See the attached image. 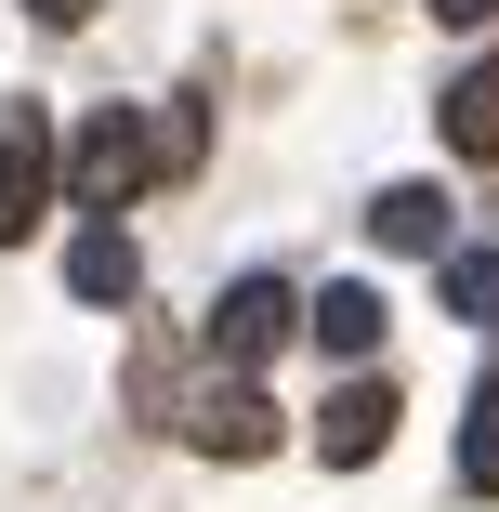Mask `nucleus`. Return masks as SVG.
<instances>
[{"mask_svg": "<svg viewBox=\"0 0 499 512\" xmlns=\"http://www.w3.org/2000/svg\"><path fill=\"white\" fill-rule=\"evenodd\" d=\"M276 342H289V276H237V289L211 302V355L250 368V355H276Z\"/></svg>", "mask_w": 499, "mask_h": 512, "instance_id": "obj_4", "label": "nucleus"}, {"mask_svg": "<svg viewBox=\"0 0 499 512\" xmlns=\"http://www.w3.org/2000/svg\"><path fill=\"white\" fill-rule=\"evenodd\" d=\"M303 329H316V355H368V342H381V289H368V276H329V289L303 302Z\"/></svg>", "mask_w": 499, "mask_h": 512, "instance_id": "obj_9", "label": "nucleus"}, {"mask_svg": "<svg viewBox=\"0 0 499 512\" xmlns=\"http://www.w3.org/2000/svg\"><path fill=\"white\" fill-rule=\"evenodd\" d=\"M66 289L92 302V316H119V302L145 289V250H132L119 224H79V237H66Z\"/></svg>", "mask_w": 499, "mask_h": 512, "instance_id": "obj_6", "label": "nucleus"}, {"mask_svg": "<svg viewBox=\"0 0 499 512\" xmlns=\"http://www.w3.org/2000/svg\"><path fill=\"white\" fill-rule=\"evenodd\" d=\"M145 184H158V119H132V106H92L53 145V197H79L92 224H119V197H145Z\"/></svg>", "mask_w": 499, "mask_h": 512, "instance_id": "obj_1", "label": "nucleus"}, {"mask_svg": "<svg viewBox=\"0 0 499 512\" xmlns=\"http://www.w3.org/2000/svg\"><path fill=\"white\" fill-rule=\"evenodd\" d=\"M447 316L499 329V250H460V263H447Z\"/></svg>", "mask_w": 499, "mask_h": 512, "instance_id": "obj_12", "label": "nucleus"}, {"mask_svg": "<svg viewBox=\"0 0 499 512\" xmlns=\"http://www.w3.org/2000/svg\"><path fill=\"white\" fill-rule=\"evenodd\" d=\"M197 145H211V106H197V92H171V106H158V184L197 171Z\"/></svg>", "mask_w": 499, "mask_h": 512, "instance_id": "obj_11", "label": "nucleus"}, {"mask_svg": "<svg viewBox=\"0 0 499 512\" xmlns=\"http://www.w3.org/2000/svg\"><path fill=\"white\" fill-rule=\"evenodd\" d=\"M27 14H40V27H92V0H27Z\"/></svg>", "mask_w": 499, "mask_h": 512, "instance_id": "obj_13", "label": "nucleus"}, {"mask_svg": "<svg viewBox=\"0 0 499 512\" xmlns=\"http://www.w3.org/2000/svg\"><path fill=\"white\" fill-rule=\"evenodd\" d=\"M434 119H447V145H460V158H486V171H499V53H473V66L447 79V106H434Z\"/></svg>", "mask_w": 499, "mask_h": 512, "instance_id": "obj_8", "label": "nucleus"}, {"mask_svg": "<svg viewBox=\"0 0 499 512\" xmlns=\"http://www.w3.org/2000/svg\"><path fill=\"white\" fill-rule=\"evenodd\" d=\"M460 486L473 499H499V368L473 381V407H460Z\"/></svg>", "mask_w": 499, "mask_h": 512, "instance_id": "obj_10", "label": "nucleus"}, {"mask_svg": "<svg viewBox=\"0 0 499 512\" xmlns=\"http://www.w3.org/2000/svg\"><path fill=\"white\" fill-rule=\"evenodd\" d=\"M368 237H381L394 263H434V250H447V197H434V184H381V197H368Z\"/></svg>", "mask_w": 499, "mask_h": 512, "instance_id": "obj_7", "label": "nucleus"}, {"mask_svg": "<svg viewBox=\"0 0 499 512\" xmlns=\"http://www.w3.org/2000/svg\"><path fill=\"white\" fill-rule=\"evenodd\" d=\"M394 407H408L394 381H342V394L316 407V447H329V473H368V460L394 447Z\"/></svg>", "mask_w": 499, "mask_h": 512, "instance_id": "obj_3", "label": "nucleus"}, {"mask_svg": "<svg viewBox=\"0 0 499 512\" xmlns=\"http://www.w3.org/2000/svg\"><path fill=\"white\" fill-rule=\"evenodd\" d=\"M197 447H211V460H263V447H276V407H263V381H250V368L197 394Z\"/></svg>", "mask_w": 499, "mask_h": 512, "instance_id": "obj_5", "label": "nucleus"}, {"mask_svg": "<svg viewBox=\"0 0 499 512\" xmlns=\"http://www.w3.org/2000/svg\"><path fill=\"white\" fill-rule=\"evenodd\" d=\"M434 14H447V27H486V14H499V0H434Z\"/></svg>", "mask_w": 499, "mask_h": 512, "instance_id": "obj_14", "label": "nucleus"}, {"mask_svg": "<svg viewBox=\"0 0 499 512\" xmlns=\"http://www.w3.org/2000/svg\"><path fill=\"white\" fill-rule=\"evenodd\" d=\"M40 224H53V119L14 92L0 106V250H27Z\"/></svg>", "mask_w": 499, "mask_h": 512, "instance_id": "obj_2", "label": "nucleus"}]
</instances>
